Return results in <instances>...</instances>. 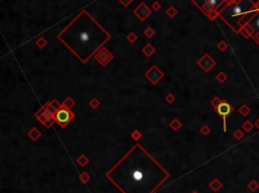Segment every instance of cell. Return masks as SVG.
I'll use <instances>...</instances> for the list:
<instances>
[{
	"label": "cell",
	"instance_id": "obj_1",
	"mask_svg": "<svg viewBox=\"0 0 259 193\" xmlns=\"http://www.w3.org/2000/svg\"><path fill=\"white\" fill-rule=\"evenodd\" d=\"M57 37L81 63L86 64L112 36L85 9H82Z\"/></svg>",
	"mask_w": 259,
	"mask_h": 193
},
{
	"label": "cell",
	"instance_id": "obj_2",
	"mask_svg": "<svg viewBox=\"0 0 259 193\" xmlns=\"http://www.w3.org/2000/svg\"><path fill=\"white\" fill-rule=\"evenodd\" d=\"M155 161L156 160L142 147V145H135L114 166L120 170H115L114 168L110 170V172L123 174L125 177L123 181L128 179V181L122 183L117 187L124 192L125 188H130V186H145L147 184L153 191H156L163 183L153 180L154 172H159L165 169L159 164H156L149 170L146 169Z\"/></svg>",
	"mask_w": 259,
	"mask_h": 193
},
{
	"label": "cell",
	"instance_id": "obj_3",
	"mask_svg": "<svg viewBox=\"0 0 259 193\" xmlns=\"http://www.w3.org/2000/svg\"><path fill=\"white\" fill-rule=\"evenodd\" d=\"M254 8H255V4L251 0H233V2H231L219 13V16L222 17L234 31L238 32L236 26L240 27L239 26V22L241 21L240 19L251 13Z\"/></svg>",
	"mask_w": 259,
	"mask_h": 193
},
{
	"label": "cell",
	"instance_id": "obj_4",
	"mask_svg": "<svg viewBox=\"0 0 259 193\" xmlns=\"http://www.w3.org/2000/svg\"><path fill=\"white\" fill-rule=\"evenodd\" d=\"M75 118V114L71 111V109L65 108V107H61L58 111L56 112L54 116L55 122H57L62 129L66 127L69 122Z\"/></svg>",
	"mask_w": 259,
	"mask_h": 193
},
{
	"label": "cell",
	"instance_id": "obj_5",
	"mask_svg": "<svg viewBox=\"0 0 259 193\" xmlns=\"http://www.w3.org/2000/svg\"><path fill=\"white\" fill-rule=\"evenodd\" d=\"M215 110L217 111V113L219 115H221V116L223 117V124H224V132L227 131V126H226V121H227V116L229 114L231 113V112L233 111L234 108L232 106H231L230 104L228 103L227 101H225V100H222V102H221L220 104H219L218 107H216Z\"/></svg>",
	"mask_w": 259,
	"mask_h": 193
},
{
	"label": "cell",
	"instance_id": "obj_6",
	"mask_svg": "<svg viewBox=\"0 0 259 193\" xmlns=\"http://www.w3.org/2000/svg\"><path fill=\"white\" fill-rule=\"evenodd\" d=\"M145 77L149 80L151 83L155 85L164 77V73H163L156 65H153V66H151V68L145 73Z\"/></svg>",
	"mask_w": 259,
	"mask_h": 193
},
{
	"label": "cell",
	"instance_id": "obj_7",
	"mask_svg": "<svg viewBox=\"0 0 259 193\" xmlns=\"http://www.w3.org/2000/svg\"><path fill=\"white\" fill-rule=\"evenodd\" d=\"M94 58L102 67H105L112 59H114V55H112L106 48H102V49H100L99 52L95 55Z\"/></svg>",
	"mask_w": 259,
	"mask_h": 193
},
{
	"label": "cell",
	"instance_id": "obj_8",
	"mask_svg": "<svg viewBox=\"0 0 259 193\" xmlns=\"http://www.w3.org/2000/svg\"><path fill=\"white\" fill-rule=\"evenodd\" d=\"M151 13H152L151 8H149L147 6V4L144 3V2H141L140 5L134 9V14L142 21L146 20L151 15Z\"/></svg>",
	"mask_w": 259,
	"mask_h": 193
},
{
	"label": "cell",
	"instance_id": "obj_9",
	"mask_svg": "<svg viewBox=\"0 0 259 193\" xmlns=\"http://www.w3.org/2000/svg\"><path fill=\"white\" fill-rule=\"evenodd\" d=\"M197 65L205 72H210L211 69L214 68V66L216 65V61L208 54H205L203 57L197 61Z\"/></svg>",
	"mask_w": 259,
	"mask_h": 193
},
{
	"label": "cell",
	"instance_id": "obj_10",
	"mask_svg": "<svg viewBox=\"0 0 259 193\" xmlns=\"http://www.w3.org/2000/svg\"><path fill=\"white\" fill-rule=\"evenodd\" d=\"M248 26L253 29V31H255L256 32L259 31V12H255L254 11L253 16L249 19L248 21Z\"/></svg>",
	"mask_w": 259,
	"mask_h": 193
},
{
	"label": "cell",
	"instance_id": "obj_11",
	"mask_svg": "<svg viewBox=\"0 0 259 193\" xmlns=\"http://www.w3.org/2000/svg\"><path fill=\"white\" fill-rule=\"evenodd\" d=\"M27 136H29V137L32 140V141L36 142V141H37V140L40 139V137H41L42 132H40L39 129H37V127H32L31 131L27 132Z\"/></svg>",
	"mask_w": 259,
	"mask_h": 193
},
{
	"label": "cell",
	"instance_id": "obj_12",
	"mask_svg": "<svg viewBox=\"0 0 259 193\" xmlns=\"http://www.w3.org/2000/svg\"><path fill=\"white\" fill-rule=\"evenodd\" d=\"M208 186H210V188L213 190V191L218 192L219 190L223 187V184H222V182L218 179V178H215V179H214L213 181L210 183V185H208Z\"/></svg>",
	"mask_w": 259,
	"mask_h": 193
},
{
	"label": "cell",
	"instance_id": "obj_13",
	"mask_svg": "<svg viewBox=\"0 0 259 193\" xmlns=\"http://www.w3.org/2000/svg\"><path fill=\"white\" fill-rule=\"evenodd\" d=\"M142 52H143V54L146 55V57H151L156 52V49L151 44H147L142 49Z\"/></svg>",
	"mask_w": 259,
	"mask_h": 193
},
{
	"label": "cell",
	"instance_id": "obj_14",
	"mask_svg": "<svg viewBox=\"0 0 259 193\" xmlns=\"http://www.w3.org/2000/svg\"><path fill=\"white\" fill-rule=\"evenodd\" d=\"M169 126H170V129H172L173 132H177L178 129H179L180 127L182 126V124H181V121H180V120L178 119V118H174V119L172 120V121L170 122Z\"/></svg>",
	"mask_w": 259,
	"mask_h": 193
},
{
	"label": "cell",
	"instance_id": "obj_15",
	"mask_svg": "<svg viewBox=\"0 0 259 193\" xmlns=\"http://www.w3.org/2000/svg\"><path fill=\"white\" fill-rule=\"evenodd\" d=\"M74 105H75V101L71 98V97H67L62 103V106L65 107V108H68V109H71Z\"/></svg>",
	"mask_w": 259,
	"mask_h": 193
},
{
	"label": "cell",
	"instance_id": "obj_16",
	"mask_svg": "<svg viewBox=\"0 0 259 193\" xmlns=\"http://www.w3.org/2000/svg\"><path fill=\"white\" fill-rule=\"evenodd\" d=\"M76 162H77L78 164H79V165H80V166H81V167H84V166H86V165L88 164L89 160L87 159V157L85 156L84 154H82L81 156H80V157L78 158V159L76 160Z\"/></svg>",
	"mask_w": 259,
	"mask_h": 193
},
{
	"label": "cell",
	"instance_id": "obj_17",
	"mask_svg": "<svg viewBox=\"0 0 259 193\" xmlns=\"http://www.w3.org/2000/svg\"><path fill=\"white\" fill-rule=\"evenodd\" d=\"M88 104H89V106L91 107V108H93V109H97V108H98V107H99V105H100V102H99V100L97 99V98H95V97H93V98H92V99H90V100H89Z\"/></svg>",
	"mask_w": 259,
	"mask_h": 193
},
{
	"label": "cell",
	"instance_id": "obj_18",
	"mask_svg": "<svg viewBox=\"0 0 259 193\" xmlns=\"http://www.w3.org/2000/svg\"><path fill=\"white\" fill-rule=\"evenodd\" d=\"M166 14L168 15V17H170V18H173V17L176 16L177 10L173 6H170L169 8H168L167 10H166Z\"/></svg>",
	"mask_w": 259,
	"mask_h": 193
},
{
	"label": "cell",
	"instance_id": "obj_19",
	"mask_svg": "<svg viewBox=\"0 0 259 193\" xmlns=\"http://www.w3.org/2000/svg\"><path fill=\"white\" fill-rule=\"evenodd\" d=\"M247 187H248L249 189H250L252 192H255L256 190H257L258 188H259V184L255 181V180H251L250 183H249V184L247 185Z\"/></svg>",
	"mask_w": 259,
	"mask_h": 193
},
{
	"label": "cell",
	"instance_id": "obj_20",
	"mask_svg": "<svg viewBox=\"0 0 259 193\" xmlns=\"http://www.w3.org/2000/svg\"><path fill=\"white\" fill-rule=\"evenodd\" d=\"M47 44H48V42L43 37H39V39H37V41H36V45L39 48H41V49H44V48L47 46Z\"/></svg>",
	"mask_w": 259,
	"mask_h": 193
},
{
	"label": "cell",
	"instance_id": "obj_21",
	"mask_svg": "<svg viewBox=\"0 0 259 193\" xmlns=\"http://www.w3.org/2000/svg\"><path fill=\"white\" fill-rule=\"evenodd\" d=\"M90 178H91V177H90V175L87 172L81 173V174H80V176H79L80 181H82L83 183H87L90 180Z\"/></svg>",
	"mask_w": 259,
	"mask_h": 193
},
{
	"label": "cell",
	"instance_id": "obj_22",
	"mask_svg": "<svg viewBox=\"0 0 259 193\" xmlns=\"http://www.w3.org/2000/svg\"><path fill=\"white\" fill-rule=\"evenodd\" d=\"M239 112H240V113L242 114L243 116H246V115H247L249 112H250V108H249V107L246 104H243L242 106H241L240 108H239Z\"/></svg>",
	"mask_w": 259,
	"mask_h": 193
},
{
	"label": "cell",
	"instance_id": "obj_23",
	"mask_svg": "<svg viewBox=\"0 0 259 193\" xmlns=\"http://www.w3.org/2000/svg\"><path fill=\"white\" fill-rule=\"evenodd\" d=\"M138 39V37H137V34H135V32H130L129 34H128L127 36V41L129 42H131V44H134V42L137 41Z\"/></svg>",
	"mask_w": 259,
	"mask_h": 193
},
{
	"label": "cell",
	"instance_id": "obj_24",
	"mask_svg": "<svg viewBox=\"0 0 259 193\" xmlns=\"http://www.w3.org/2000/svg\"><path fill=\"white\" fill-rule=\"evenodd\" d=\"M131 137H133V139H134L135 141H139L141 137H142V134H141L140 131H138V129H135V131H133L132 134H131Z\"/></svg>",
	"mask_w": 259,
	"mask_h": 193
},
{
	"label": "cell",
	"instance_id": "obj_25",
	"mask_svg": "<svg viewBox=\"0 0 259 193\" xmlns=\"http://www.w3.org/2000/svg\"><path fill=\"white\" fill-rule=\"evenodd\" d=\"M144 34L147 37H149V39H150V37L155 36V31L152 29V27H147V29L144 31Z\"/></svg>",
	"mask_w": 259,
	"mask_h": 193
},
{
	"label": "cell",
	"instance_id": "obj_26",
	"mask_svg": "<svg viewBox=\"0 0 259 193\" xmlns=\"http://www.w3.org/2000/svg\"><path fill=\"white\" fill-rule=\"evenodd\" d=\"M216 79H217L218 81L220 82V83H224V82H225L226 80H227V75H226L225 73H223V72H220V73L217 75Z\"/></svg>",
	"mask_w": 259,
	"mask_h": 193
},
{
	"label": "cell",
	"instance_id": "obj_27",
	"mask_svg": "<svg viewBox=\"0 0 259 193\" xmlns=\"http://www.w3.org/2000/svg\"><path fill=\"white\" fill-rule=\"evenodd\" d=\"M51 105L53 106V108H54L55 110H57V111L62 107V104L60 103V102L58 101L57 99H53L52 101H51Z\"/></svg>",
	"mask_w": 259,
	"mask_h": 193
},
{
	"label": "cell",
	"instance_id": "obj_28",
	"mask_svg": "<svg viewBox=\"0 0 259 193\" xmlns=\"http://www.w3.org/2000/svg\"><path fill=\"white\" fill-rule=\"evenodd\" d=\"M242 127H243V129H245V131H246V132H250V131H251V129H253V124H251V122H250V121H248V120H247V121H246V122H245V124H243V125H242Z\"/></svg>",
	"mask_w": 259,
	"mask_h": 193
},
{
	"label": "cell",
	"instance_id": "obj_29",
	"mask_svg": "<svg viewBox=\"0 0 259 193\" xmlns=\"http://www.w3.org/2000/svg\"><path fill=\"white\" fill-rule=\"evenodd\" d=\"M200 132H202L203 136H208V135L211 132V129L208 126V125H203L202 129H200Z\"/></svg>",
	"mask_w": 259,
	"mask_h": 193
},
{
	"label": "cell",
	"instance_id": "obj_30",
	"mask_svg": "<svg viewBox=\"0 0 259 193\" xmlns=\"http://www.w3.org/2000/svg\"><path fill=\"white\" fill-rule=\"evenodd\" d=\"M221 102H222V100H221L220 98H219V97H215V98H214L212 101H211V104L213 105L214 107H218L219 106V104L221 103Z\"/></svg>",
	"mask_w": 259,
	"mask_h": 193
},
{
	"label": "cell",
	"instance_id": "obj_31",
	"mask_svg": "<svg viewBox=\"0 0 259 193\" xmlns=\"http://www.w3.org/2000/svg\"><path fill=\"white\" fill-rule=\"evenodd\" d=\"M165 100H166V102H168V103H172V102L175 100V97H174V95H173V94L169 93V94L166 95Z\"/></svg>",
	"mask_w": 259,
	"mask_h": 193
},
{
	"label": "cell",
	"instance_id": "obj_32",
	"mask_svg": "<svg viewBox=\"0 0 259 193\" xmlns=\"http://www.w3.org/2000/svg\"><path fill=\"white\" fill-rule=\"evenodd\" d=\"M151 8H152L153 10H155V11H158V10H159V9L161 8V4H160V2H158V1L154 2V3L152 4V6H151Z\"/></svg>",
	"mask_w": 259,
	"mask_h": 193
},
{
	"label": "cell",
	"instance_id": "obj_33",
	"mask_svg": "<svg viewBox=\"0 0 259 193\" xmlns=\"http://www.w3.org/2000/svg\"><path fill=\"white\" fill-rule=\"evenodd\" d=\"M243 136H244L243 132H241L240 129H237V131H236L235 132H234V137H235L237 140H241V139H242V137H243Z\"/></svg>",
	"mask_w": 259,
	"mask_h": 193
},
{
	"label": "cell",
	"instance_id": "obj_34",
	"mask_svg": "<svg viewBox=\"0 0 259 193\" xmlns=\"http://www.w3.org/2000/svg\"><path fill=\"white\" fill-rule=\"evenodd\" d=\"M227 47H228L227 44H226L224 41H222L221 42H219V44H218V49H220L221 51H225V50L227 49Z\"/></svg>",
	"mask_w": 259,
	"mask_h": 193
},
{
	"label": "cell",
	"instance_id": "obj_35",
	"mask_svg": "<svg viewBox=\"0 0 259 193\" xmlns=\"http://www.w3.org/2000/svg\"><path fill=\"white\" fill-rule=\"evenodd\" d=\"M133 1H134V0H119V2H120V3H122L123 5H124L125 7L129 6L130 4L132 3Z\"/></svg>",
	"mask_w": 259,
	"mask_h": 193
},
{
	"label": "cell",
	"instance_id": "obj_36",
	"mask_svg": "<svg viewBox=\"0 0 259 193\" xmlns=\"http://www.w3.org/2000/svg\"><path fill=\"white\" fill-rule=\"evenodd\" d=\"M254 11H255V12H259V1H258V3L255 5V8H254Z\"/></svg>",
	"mask_w": 259,
	"mask_h": 193
},
{
	"label": "cell",
	"instance_id": "obj_37",
	"mask_svg": "<svg viewBox=\"0 0 259 193\" xmlns=\"http://www.w3.org/2000/svg\"><path fill=\"white\" fill-rule=\"evenodd\" d=\"M255 39L259 42V31H258V32H256V34H255Z\"/></svg>",
	"mask_w": 259,
	"mask_h": 193
},
{
	"label": "cell",
	"instance_id": "obj_38",
	"mask_svg": "<svg viewBox=\"0 0 259 193\" xmlns=\"http://www.w3.org/2000/svg\"><path fill=\"white\" fill-rule=\"evenodd\" d=\"M255 125H256V126H257V127H258V129H259V119L257 120V121H256V124H255Z\"/></svg>",
	"mask_w": 259,
	"mask_h": 193
},
{
	"label": "cell",
	"instance_id": "obj_39",
	"mask_svg": "<svg viewBox=\"0 0 259 193\" xmlns=\"http://www.w3.org/2000/svg\"><path fill=\"white\" fill-rule=\"evenodd\" d=\"M191 193H198V192H197V191H192Z\"/></svg>",
	"mask_w": 259,
	"mask_h": 193
}]
</instances>
